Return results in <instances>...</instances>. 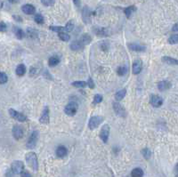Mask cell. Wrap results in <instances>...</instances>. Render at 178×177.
Returning <instances> with one entry per match:
<instances>
[{
    "instance_id": "6da1fadb",
    "label": "cell",
    "mask_w": 178,
    "mask_h": 177,
    "mask_svg": "<svg viewBox=\"0 0 178 177\" xmlns=\"http://www.w3.org/2000/svg\"><path fill=\"white\" fill-rule=\"evenodd\" d=\"M26 161L29 165V167L35 172L38 170V162H37V157L36 153L34 152H29L26 155Z\"/></svg>"
},
{
    "instance_id": "7a4b0ae2",
    "label": "cell",
    "mask_w": 178,
    "mask_h": 177,
    "mask_svg": "<svg viewBox=\"0 0 178 177\" xmlns=\"http://www.w3.org/2000/svg\"><path fill=\"white\" fill-rule=\"evenodd\" d=\"M38 135H39V134H38L37 131L32 132V134L30 135V136H29V140L27 142V144H26L28 149L35 148V146L37 145V143L38 141Z\"/></svg>"
},
{
    "instance_id": "3957f363",
    "label": "cell",
    "mask_w": 178,
    "mask_h": 177,
    "mask_svg": "<svg viewBox=\"0 0 178 177\" xmlns=\"http://www.w3.org/2000/svg\"><path fill=\"white\" fill-rule=\"evenodd\" d=\"M103 121V117L101 116H94L90 118L89 122H88V127L89 129L91 130H94L95 128L98 127V126Z\"/></svg>"
},
{
    "instance_id": "277c9868",
    "label": "cell",
    "mask_w": 178,
    "mask_h": 177,
    "mask_svg": "<svg viewBox=\"0 0 178 177\" xmlns=\"http://www.w3.org/2000/svg\"><path fill=\"white\" fill-rule=\"evenodd\" d=\"M23 169H24V165L21 161L16 160V161H13L11 165V170L15 175H21Z\"/></svg>"
},
{
    "instance_id": "5b68a950",
    "label": "cell",
    "mask_w": 178,
    "mask_h": 177,
    "mask_svg": "<svg viewBox=\"0 0 178 177\" xmlns=\"http://www.w3.org/2000/svg\"><path fill=\"white\" fill-rule=\"evenodd\" d=\"M78 104L76 102H70L69 104L66 105L65 109H64V112L68 115V116H74L77 111H78Z\"/></svg>"
},
{
    "instance_id": "8992f818",
    "label": "cell",
    "mask_w": 178,
    "mask_h": 177,
    "mask_svg": "<svg viewBox=\"0 0 178 177\" xmlns=\"http://www.w3.org/2000/svg\"><path fill=\"white\" fill-rule=\"evenodd\" d=\"M9 114H10V116L12 118H14L15 120H17L19 122H24V121L27 120V117L25 115H23L22 113L18 112L17 110H15L13 109H10L9 110Z\"/></svg>"
},
{
    "instance_id": "52a82bcc",
    "label": "cell",
    "mask_w": 178,
    "mask_h": 177,
    "mask_svg": "<svg viewBox=\"0 0 178 177\" xmlns=\"http://www.w3.org/2000/svg\"><path fill=\"white\" fill-rule=\"evenodd\" d=\"M113 109H114V111L115 113L120 117V118H126L127 117V112H126V110L124 109V107L119 104V102H114L113 103Z\"/></svg>"
},
{
    "instance_id": "ba28073f",
    "label": "cell",
    "mask_w": 178,
    "mask_h": 177,
    "mask_svg": "<svg viewBox=\"0 0 178 177\" xmlns=\"http://www.w3.org/2000/svg\"><path fill=\"white\" fill-rule=\"evenodd\" d=\"M109 135H110V127L109 125H104L103 126L101 132H100V138L103 143H107L108 139H109Z\"/></svg>"
},
{
    "instance_id": "9c48e42d",
    "label": "cell",
    "mask_w": 178,
    "mask_h": 177,
    "mask_svg": "<svg viewBox=\"0 0 178 177\" xmlns=\"http://www.w3.org/2000/svg\"><path fill=\"white\" fill-rule=\"evenodd\" d=\"M39 122L44 125H47L49 123V108L45 107L44 110L42 111L41 117L39 118Z\"/></svg>"
},
{
    "instance_id": "30bf717a",
    "label": "cell",
    "mask_w": 178,
    "mask_h": 177,
    "mask_svg": "<svg viewBox=\"0 0 178 177\" xmlns=\"http://www.w3.org/2000/svg\"><path fill=\"white\" fill-rule=\"evenodd\" d=\"M150 102H151V104H152L153 107H160V106L162 105V103H163V99H162L160 95L153 94V95H152V97H151Z\"/></svg>"
},
{
    "instance_id": "8fae6325",
    "label": "cell",
    "mask_w": 178,
    "mask_h": 177,
    "mask_svg": "<svg viewBox=\"0 0 178 177\" xmlns=\"http://www.w3.org/2000/svg\"><path fill=\"white\" fill-rule=\"evenodd\" d=\"M12 135L14 137V139L16 140H20L21 138L23 137V130L20 126H14L12 127Z\"/></svg>"
},
{
    "instance_id": "7c38bea8",
    "label": "cell",
    "mask_w": 178,
    "mask_h": 177,
    "mask_svg": "<svg viewBox=\"0 0 178 177\" xmlns=\"http://www.w3.org/2000/svg\"><path fill=\"white\" fill-rule=\"evenodd\" d=\"M21 10L24 13L26 14H34L35 12H36V8L30 4H23L21 6Z\"/></svg>"
},
{
    "instance_id": "4fadbf2b",
    "label": "cell",
    "mask_w": 178,
    "mask_h": 177,
    "mask_svg": "<svg viewBox=\"0 0 178 177\" xmlns=\"http://www.w3.org/2000/svg\"><path fill=\"white\" fill-rule=\"evenodd\" d=\"M142 68H143L142 61H139V60L135 61L134 63H133V73L135 75H138L142 71Z\"/></svg>"
},
{
    "instance_id": "5bb4252c",
    "label": "cell",
    "mask_w": 178,
    "mask_h": 177,
    "mask_svg": "<svg viewBox=\"0 0 178 177\" xmlns=\"http://www.w3.org/2000/svg\"><path fill=\"white\" fill-rule=\"evenodd\" d=\"M171 87V83L169 81H167V80H163V81H160L159 84H158V88L160 90V91H166L168 89H169Z\"/></svg>"
},
{
    "instance_id": "9a60e30c",
    "label": "cell",
    "mask_w": 178,
    "mask_h": 177,
    "mask_svg": "<svg viewBox=\"0 0 178 177\" xmlns=\"http://www.w3.org/2000/svg\"><path fill=\"white\" fill-rule=\"evenodd\" d=\"M82 15H83V20H84L85 22L88 23L89 20H90V15H91V11H90V9L88 8V6H85V7H84Z\"/></svg>"
},
{
    "instance_id": "2e32d148",
    "label": "cell",
    "mask_w": 178,
    "mask_h": 177,
    "mask_svg": "<svg viewBox=\"0 0 178 177\" xmlns=\"http://www.w3.org/2000/svg\"><path fill=\"white\" fill-rule=\"evenodd\" d=\"M84 45L82 44V42L80 40H77L71 43L70 45V49H72L73 51H79L81 49H83Z\"/></svg>"
},
{
    "instance_id": "e0dca14e",
    "label": "cell",
    "mask_w": 178,
    "mask_h": 177,
    "mask_svg": "<svg viewBox=\"0 0 178 177\" xmlns=\"http://www.w3.org/2000/svg\"><path fill=\"white\" fill-rule=\"evenodd\" d=\"M161 60H162V61H164L165 63L169 64V65H178L177 59H175V58H172L169 56H164V57H162Z\"/></svg>"
},
{
    "instance_id": "ac0fdd59",
    "label": "cell",
    "mask_w": 178,
    "mask_h": 177,
    "mask_svg": "<svg viewBox=\"0 0 178 177\" xmlns=\"http://www.w3.org/2000/svg\"><path fill=\"white\" fill-rule=\"evenodd\" d=\"M68 154V151L64 146H59L56 150V155L59 158H63Z\"/></svg>"
},
{
    "instance_id": "d6986e66",
    "label": "cell",
    "mask_w": 178,
    "mask_h": 177,
    "mask_svg": "<svg viewBox=\"0 0 178 177\" xmlns=\"http://www.w3.org/2000/svg\"><path fill=\"white\" fill-rule=\"evenodd\" d=\"M12 29H13V32H14V34H15V36L18 39H22L25 37V33L21 29H20L18 27H14Z\"/></svg>"
},
{
    "instance_id": "ffe728a7",
    "label": "cell",
    "mask_w": 178,
    "mask_h": 177,
    "mask_svg": "<svg viewBox=\"0 0 178 177\" xmlns=\"http://www.w3.org/2000/svg\"><path fill=\"white\" fill-rule=\"evenodd\" d=\"M128 46L131 50L133 51H136V52H143L145 50L144 46H142L138 44H128Z\"/></svg>"
},
{
    "instance_id": "44dd1931",
    "label": "cell",
    "mask_w": 178,
    "mask_h": 177,
    "mask_svg": "<svg viewBox=\"0 0 178 177\" xmlns=\"http://www.w3.org/2000/svg\"><path fill=\"white\" fill-rule=\"evenodd\" d=\"M126 94H127V90L125 89V88H123V89H121V90H119V92H117L116 93V94H115V99L119 102V101H121L125 96H126Z\"/></svg>"
},
{
    "instance_id": "7402d4cb",
    "label": "cell",
    "mask_w": 178,
    "mask_h": 177,
    "mask_svg": "<svg viewBox=\"0 0 178 177\" xmlns=\"http://www.w3.org/2000/svg\"><path fill=\"white\" fill-rule=\"evenodd\" d=\"M136 7L135 5H130V6L127 7V8L124 10V12H125V14H126V16H127V18H130L131 15H132V13H133L134 12H136Z\"/></svg>"
},
{
    "instance_id": "603a6c76",
    "label": "cell",
    "mask_w": 178,
    "mask_h": 177,
    "mask_svg": "<svg viewBox=\"0 0 178 177\" xmlns=\"http://www.w3.org/2000/svg\"><path fill=\"white\" fill-rule=\"evenodd\" d=\"M95 33H96V35H98L100 37H106V36L110 35L108 33V30L106 29H103V28H97V29H95Z\"/></svg>"
},
{
    "instance_id": "cb8c5ba5",
    "label": "cell",
    "mask_w": 178,
    "mask_h": 177,
    "mask_svg": "<svg viewBox=\"0 0 178 177\" xmlns=\"http://www.w3.org/2000/svg\"><path fill=\"white\" fill-rule=\"evenodd\" d=\"M15 72L18 76H23L26 73V67L23 64H20L17 66Z\"/></svg>"
},
{
    "instance_id": "d4e9b609",
    "label": "cell",
    "mask_w": 178,
    "mask_h": 177,
    "mask_svg": "<svg viewBox=\"0 0 178 177\" xmlns=\"http://www.w3.org/2000/svg\"><path fill=\"white\" fill-rule=\"evenodd\" d=\"M27 36L28 37L31 38V39H35L37 37V31L34 29H28L27 30Z\"/></svg>"
},
{
    "instance_id": "484cf974",
    "label": "cell",
    "mask_w": 178,
    "mask_h": 177,
    "mask_svg": "<svg viewBox=\"0 0 178 177\" xmlns=\"http://www.w3.org/2000/svg\"><path fill=\"white\" fill-rule=\"evenodd\" d=\"M60 62V59L56 56H52L49 60H48V65L50 67H54L56 66L58 63Z\"/></svg>"
},
{
    "instance_id": "4316f807",
    "label": "cell",
    "mask_w": 178,
    "mask_h": 177,
    "mask_svg": "<svg viewBox=\"0 0 178 177\" xmlns=\"http://www.w3.org/2000/svg\"><path fill=\"white\" fill-rule=\"evenodd\" d=\"M131 176H132V177H143L144 176V171L139 167L135 168V169H133Z\"/></svg>"
},
{
    "instance_id": "83f0119b",
    "label": "cell",
    "mask_w": 178,
    "mask_h": 177,
    "mask_svg": "<svg viewBox=\"0 0 178 177\" xmlns=\"http://www.w3.org/2000/svg\"><path fill=\"white\" fill-rule=\"evenodd\" d=\"M79 40L82 42V44H83L84 45H87V44L90 43V41H91V37H90L88 34H84V35L81 37V38H80Z\"/></svg>"
},
{
    "instance_id": "f1b7e54d",
    "label": "cell",
    "mask_w": 178,
    "mask_h": 177,
    "mask_svg": "<svg viewBox=\"0 0 178 177\" xmlns=\"http://www.w3.org/2000/svg\"><path fill=\"white\" fill-rule=\"evenodd\" d=\"M87 85V82H85V81H75L72 83V86H75V87H78V88H83V87H86Z\"/></svg>"
},
{
    "instance_id": "f546056e",
    "label": "cell",
    "mask_w": 178,
    "mask_h": 177,
    "mask_svg": "<svg viewBox=\"0 0 178 177\" xmlns=\"http://www.w3.org/2000/svg\"><path fill=\"white\" fill-rule=\"evenodd\" d=\"M51 30H53L55 32L61 33V32H66V29L65 27H60V26H51L50 27Z\"/></svg>"
},
{
    "instance_id": "4dcf8cb0",
    "label": "cell",
    "mask_w": 178,
    "mask_h": 177,
    "mask_svg": "<svg viewBox=\"0 0 178 177\" xmlns=\"http://www.w3.org/2000/svg\"><path fill=\"white\" fill-rule=\"evenodd\" d=\"M168 43L171 45H176L178 44V34H174L168 38Z\"/></svg>"
},
{
    "instance_id": "1f68e13d",
    "label": "cell",
    "mask_w": 178,
    "mask_h": 177,
    "mask_svg": "<svg viewBox=\"0 0 178 177\" xmlns=\"http://www.w3.org/2000/svg\"><path fill=\"white\" fill-rule=\"evenodd\" d=\"M58 35H59V37H60V39H61V40H62V41H65V42H67V41H69V40H70V35H69V34H67L66 32H61V33H58Z\"/></svg>"
},
{
    "instance_id": "d6a6232c",
    "label": "cell",
    "mask_w": 178,
    "mask_h": 177,
    "mask_svg": "<svg viewBox=\"0 0 178 177\" xmlns=\"http://www.w3.org/2000/svg\"><path fill=\"white\" fill-rule=\"evenodd\" d=\"M128 72V69L127 67H119L117 70V73L119 75V76H125L127 73Z\"/></svg>"
},
{
    "instance_id": "836d02e7",
    "label": "cell",
    "mask_w": 178,
    "mask_h": 177,
    "mask_svg": "<svg viewBox=\"0 0 178 177\" xmlns=\"http://www.w3.org/2000/svg\"><path fill=\"white\" fill-rule=\"evenodd\" d=\"M34 20H35L37 24H42V23H44V17H43L41 14L37 13V14L35 15Z\"/></svg>"
},
{
    "instance_id": "e575fe53",
    "label": "cell",
    "mask_w": 178,
    "mask_h": 177,
    "mask_svg": "<svg viewBox=\"0 0 178 177\" xmlns=\"http://www.w3.org/2000/svg\"><path fill=\"white\" fill-rule=\"evenodd\" d=\"M142 154H143V156L144 157L145 159H149L151 158L152 152H151V151H150L149 149L145 148V149H144V150L142 151Z\"/></svg>"
},
{
    "instance_id": "d590c367",
    "label": "cell",
    "mask_w": 178,
    "mask_h": 177,
    "mask_svg": "<svg viewBox=\"0 0 178 177\" xmlns=\"http://www.w3.org/2000/svg\"><path fill=\"white\" fill-rule=\"evenodd\" d=\"M65 29H66V32H70V31H72L73 29H74V23H73V21H72V20L69 21V22L65 25Z\"/></svg>"
},
{
    "instance_id": "8d00e7d4",
    "label": "cell",
    "mask_w": 178,
    "mask_h": 177,
    "mask_svg": "<svg viewBox=\"0 0 178 177\" xmlns=\"http://www.w3.org/2000/svg\"><path fill=\"white\" fill-rule=\"evenodd\" d=\"M7 79H8V78H7L6 73H4V72H0V83H1V84L6 83V82H7Z\"/></svg>"
},
{
    "instance_id": "74e56055",
    "label": "cell",
    "mask_w": 178,
    "mask_h": 177,
    "mask_svg": "<svg viewBox=\"0 0 178 177\" xmlns=\"http://www.w3.org/2000/svg\"><path fill=\"white\" fill-rule=\"evenodd\" d=\"M103 102V95L102 94H95L94 98V104H98Z\"/></svg>"
},
{
    "instance_id": "f35d334b",
    "label": "cell",
    "mask_w": 178,
    "mask_h": 177,
    "mask_svg": "<svg viewBox=\"0 0 178 177\" xmlns=\"http://www.w3.org/2000/svg\"><path fill=\"white\" fill-rule=\"evenodd\" d=\"M41 3L45 5V6H52L54 4L55 0H41Z\"/></svg>"
},
{
    "instance_id": "ab89813d",
    "label": "cell",
    "mask_w": 178,
    "mask_h": 177,
    "mask_svg": "<svg viewBox=\"0 0 178 177\" xmlns=\"http://www.w3.org/2000/svg\"><path fill=\"white\" fill-rule=\"evenodd\" d=\"M0 30L1 32H4L6 30V24L4 21H1L0 23Z\"/></svg>"
},
{
    "instance_id": "60d3db41",
    "label": "cell",
    "mask_w": 178,
    "mask_h": 177,
    "mask_svg": "<svg viewBox=\"0 0 178 177\" xmlns=\"http://www.w3.org/2000/svg\"><path fill=\"white\" fill-rule=\"evenodd\" d=\"M87 85L89 86V87L90 88H94V81H93V79L91 78H88V81H87Z\"/></svg>"
},
{
    "instance_id": "b9f144b4",
    "label": "cell",
    "mask_w": 178,
    "mask_h": 177,
    "mask_svg": "<svg viewBox=\"0 0 178 177\" xmlns=\"http://www.w3.org/2000/svg\"><path fill=\"white\" fill-rule=\"evenodd\" d=\"M21 177H32V176H31V175H30L29 172H27V171H22V173L21 174Z\"/></svg>"
},
{
    "instance_id": "7bdbcfd3",
    "label": "cell",
    "mask_w": 178,
    "mask_h": 177,
    "mask_svg": "<svg viewBox=\"0 0 178 177\" xmlns=\"http://www.w3.org/2000/svg\"><path fill=\"white\" fill-rule=\"evenodd\" d=\"M172 31H173V32H178V22L177 23H176V24L173 26V28H172Z\"/></svg>"
},
{
    "instance_id": "ee69618b",
    "label": "cell",
    "mask_w": 178,
    "mask_h": 177,
    "mask_svg": "<svg viewBox=\"0 0 178 177\" xmlns=\"http://www.w3.org/2000/svg\"><path fill=\"white\" fill-rule=\"evenodd\" d=\"M73 3L75 4V5H76L77 7H79L80 4H81V1H80V0H73Z\"/></svg>"
},
{
    "instance_id": "f6af8a7d",
    "label": "cell",
    "mask_w": 178,
    "mask_h": 177,
    "mask_svg": "<svg viewBox=\"0 0 178 177\" xmlns=\"http://www.w3.org/2000/svg\"><path fill=\"white\" fill-rule=\"evenodd\" d=\"M175 174H176V176L178 177V164H177V166H176V167H175Z\"/></svg>"
},
{
    "instance_id": "bcb514c9",
    "label": "cell",
    "mask_w": 178,
    "mask_h": 177,
    "mask_svg": "<svg viewBox=\"0 0 178 177\" xmlns=\"http://www.w3.org/2000/svg\"><path fill=\"white\" fill-rule=\"evenodd\" d=\"M13 17H15V18H17V19H15L16 20H18V21H21L22 20H21V17H20V16H17V15H13Z\"/></svg>"
},
{
    "instance_id": "7dc6e473",
    "label": "cell",
    "mask_w": 178,
    "mask_h": 177,
    "mask_svg": "<svg viewBox=\"0 0 178 177\" xmlns=\"http://www.w3.org/2000/svg\"><path fill=\"white\" fill-rule=\"evenodd\" d=\"M11 4H16V3H18L20 0H8Z\"/></svg>"
}]
</instances>
